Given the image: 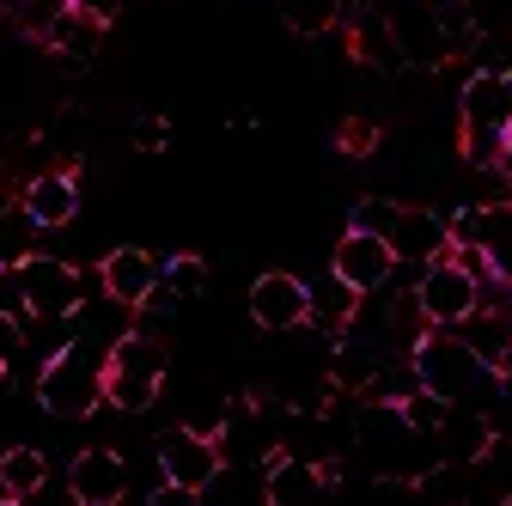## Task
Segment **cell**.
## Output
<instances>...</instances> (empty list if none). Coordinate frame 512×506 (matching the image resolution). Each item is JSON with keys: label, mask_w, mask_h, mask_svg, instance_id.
I'll return each mask as SVG.
<instances>
[{"label": "cell", "mask_w": 512, "mask_h": 506, "mask_svg": "<svg viewBox=\"0 0 512 506\" xmlns=\"http://www.w3.org/2000/svg\"><path fill=\"white\" fill-rule=\"evenodd\" d=\"M159 281H165V263L153 257V250H141V244H116L110 257L98 263V287H104V299L122 305V311H141V305L159 293Z\"/></svg>", "instance_id": "9"}, {"label": "cell", "mask_w": 512, "mask_h": 506, "mask_svg": "<svg viewBox=\"0 0 512 506\" xmlns=\"http://www.w3.org/2000/svg\"><path fill=\"white\" fill-rule=\"evenodd\" d=\"M330 275L348 281L354 293H384V287L397 281V250H391V238L348 226L342 244H336V257H330Z\"/></svg>", "instance_id": "8"}, {"label": "cell", "mask_w": 512, "mask_h": 506, "mask_svg": "<svg viewBox=\"0 0 512 506\" xmlns=\"http://www.w3.org/2000/svg\"><path fill=\"white\" fill-rule=\"evenodd\" d=\"M226 470V452H220V439L208 427H171L159 433V476L177 488V494H208Z\"/></svg>", "instance_id": "5"}, {"label": "cell", "mask_w": 512, "mask_h": 506, "mask_svg": "<svg viewBox=\"0 0 512 506\" xmlns=\"http://www.w3.org/2000/svg\"><path fill=\"white\" fill-rule=\"evenodd\" d=\"M74 13H86V19H98V25H116V13H122V0H68Z\"/></svg>", "instance_id": "25"}, {"label": "cell", "mask_w": 512, "mask_h": 506, "mask_svg": "<svg viewBox=\"0 0 512 506\" xmlns=\"http://www.w3.org/2000/svg\"><path fill=\"white\" fill-rule=\"evenodd\" d=\"M19 287H25V318H80L86 305V275L61 257H25L19 263Z\"/></svg>", "instance_id": "6"}, {"label": "cell", "mask_w": 512, "mask_h": 506, "mask_svg": "<svg viewBox=\"0 0 512 506\" xmlns=\"http://www.w3.org/2000/svg\"><path fill=\"white\" fill-rule=\"evenodd\" d=\"M452 244H476L488 263V281L512 287V202H482V208L452 214Z\"/></svg>", "instance_id": "7"}, {"label": "cell", "mask_w": 512, "mask_h": 506, "mask_svg": "<svg viewBox=\"0 0 512 506\" xmlns=\"http://www.w3.org/2000/svg\"><path fill=\"white\" fill-rule=\"evenodd\" d=\"M336 482V464H317V458H299V452H275L269 470H263V494L269 506H305Z\"/></svg>", "instance_id": "12"}, {"label": "cell", "mask_w": 512, "mask_h": 506, "mask_svg": "<svg viewBox=\"0 0 512 506\" xmlns=\"http://www.w3.org/2000/svg\"><path fill=\"white\" fill-rule=\"evenodd\" d=\"M281 19L293 37H324L342 25V0H281Z\"/></svg>", "instance_id": "20"}, {"label": "cell", "mask_w": 512, "mask_h": 506, "mask_svg": "<svg viewBox=\"0 0 512 506\" xmlns=\"http://www.w3.org/2000/svg\"><path fill=\"white\" fill-rule=\"evenodd\" d=\"M250 318H256V330H275V336L305 330L311 324V287L299 275H287V269L256 275V287H250Z\"/></svg>", "instance_id": "10"}, {"label": "cell", "mask_w": 512, "mask_h": 506, "mask_svg": "<svg viewBox=\"0 0 512 506\" xmlns=\"http://www.w3.org/2000/svg\"><path fill=\"white\" fill-rule=\"evenodd\" d=\"M68 494H74L80 506H116V500L128 494V464H122V452L86 446V452L68 464Z\"/></svg>", "instance_id": "11"}, {"label": "cell", "mask_w": 512, "mask_h": 506, "mask_svg": "<svg viewBox=\"0 0 512 506\" xmlns=\"http://www.w3.org/2000/svg\"><path fill=\"white\" fill-rule=\"evenodd\" d=\"M104 31H110V25H98V19H86V13H74V7H68V13L49 25V37H43V43H49L61 61H92V55H98V43H104Z\"/></svg>", "instance_id": "18"}, {"label": "cell", "mask_w": 512, "mask_h": 506, "mask_svg": "<svg viewBox=\"0 0 512 506\" xmlns=\"http://www.w3.org/2000/svg\"><path fill=\"white\" fill-rule=\"evenodd\" d=\"M43 482H49V458L37 446H7L0 452V494L7 500H31V494H43Z\"/></svg>", "instance_id": "17"}, {"label": "cell", "mask_w": 512, "mask_h": 506, "mask_svg": "<svg viewBox=\"0 0 512 506\" xmlns=\"http://www.w3.org/2000/svg\"><path fill=\"white\" fill-rule=\"evenodd\" d=\"M415 305H421V318L433 324V330H458L470 311L482 305V275L476 269H464L452 250L445 257H433V263H421V281H415Z\"/></svg>", "instance_id": "4"}, {"label": "cell", "mask_w": 512, "mask_h": 506, "mask_svg": "<svg viewBox=\"0 0 512 506\" xmlns=\"http://www.w3.org/2000/svg\"><path fill=\"white\" fill-rule=\"evenodd\" d=\"M171 299H196L202 287H208V263L196 257V250H183V257H171L165 263V281H159Z\"/></svg>", "instance_id": "22"}, {"label": "cell", "mask_w": 512, "mask_h": 506, "mask_svg": "<svg viewBox=\"0 0 512 506\" xmlns=\"http://www.w3.org/2000/svg\"><path fill=\"white\" fill-rule=\"evenodd\" d=\"M397 415H403V427H415V433H439V421L452 415V403H445V397H433L427 385H415V391L397 403Z\"/></svg>", "instance_id": "21"}, {"label": "cell", "mask_w": 512, "mask_h": 506, "mask_svg": "<svg viewBox=\"0 0 512 506\" xmlns=\"http://www.w3.org/2000/svg\"><path fill=\"white\" fill-rule=\"evenodd\" d=\"M135 147H147V153H159V147H165V122H159V116L135 122Z\"/></svg>", "instance_id": "26"}, {"label": "cell", "mask_w": 512, "mask_h": 506, "mask_svg": "<svg viewBox=\"0 0 512 506\" xmlns=\"http://www.w3.org/2000/svg\"><path fill=\"white\" fill-rule=\"evenodd\" d=\"M165 342L147 336V330H122L110 348H104V403L122 409V415H147L165 391Z\"/></svg>", "instance_id": "3"}, {"label": "cell", "mask_w": 512, "mask_h": 506, "mask_svg": "<svg viewBox=\"0 0 512 506\" xmlns=\"http://www.w3.org/2000/svg\"><path fill=\"white\" fill-rule=\"evenodd\" d=\"M391 37H397L403 61H415V68H445V61H452L445 25H439V13H427V0H409V13L391 19Z\"/></svg>", "instance_id": "14"}, {"label": "cell", "mask_w": 512, "mask_h": 506, "mask_svg": "<svg viewBox=\"0 0 512 506\" xmlns=\"http://www.w3.org/2000/svg\"><path fill=\"white\" fill-rule=\"evenodd\" d=\"M43 226L31 220L25 202H0V269H19L25 257H37Z\"/></svg>", "instance_id": "19"}, {"label": "cell", "mask_w": 512, "mask_h": 506, "mask_svg": "<svg viewBox=\"0 0 512 506\" xmlns=\"http://www.w3.org/2000/svg\"><path fill=\"white\" fill-rule=\"evenodd\" d=\"M391 250H397V263H433L452 250V220L433 214V208H403L397 226H391Z\"/></svg>", "instance_id": "13"}, {"label": "cell", "mask_w": 512, "mask_h": 506, "mask_svg": "<svg viewBox=\"0 0 512 506\" xmlns=\"http://www.w3.org/2000/svg\"><path fill=\"white\" fill-rule=\"evenodd\" d=\"M494 171H500V177L512 183V129H506V147H500V165H494Z\"/></svg>", "instance_id": "27"}, {"label": "cell", "mask_w": 512, "mask_h": 506, "mask_svg": "<svg viewBox=\"0 0 512 506\" xmlns=\"http://www.w3.org/2000/svg\"><path fill=\"white\" fill-rule=\"evenodd\" d=\"M409 360H415V378L433 397H445V403H488L500 391V372L458 330H421V342L409 348Z\"/></svg>", "instance_id": "1"}, {"label": "cell", "mask_w": 512, "mask_h": 506, "mask_svg": "<svg viewBox=\"0 0 512 506\" xmlns=\"http://www.w3.org/2000/svg\"><path fill=\"white\" fill-rule=\"evenodd\" d=\"M19 202L31 208V220L43 232H55V226H68L80 214V177L74 171H37V177H25Z\"/></svg>", "instance_id": "15"}, {"label": "cell", "mask_w": 512, "mask_h": 506, "mask_svg": "<svg viewBox=\"0 0 512 506\" xmlns=\"http://www.w3.org/2000/svg\"><path fill=\"white\" fill-rule=\"evenodd\" d=\"M397 214H403V202H391V196H366V202H354V220H348V226H360V232H378V238H391Z\"/></svg>", "instance_id": "23"}, {"label": "cell", "mask_w": 512, "mask_h": 506, "mask_svg": "<svg viewBox=\"0 0 512 506\" xmlns=\"http://www.w3.org/2000/svg\"><path fill=\"white\" fill-rule=\"evenodd\" d=\"M336 141H342V153H354V159H360V153H372V147H378V122H372V116H348Z\"/></svg>", "instance_id": "24"}, {"label": "cell", "mask_w": 512, "mask_h": 506, "mask_svg": "<svg viewBox=\"0 0 512 506\" xmlns=\"http://www.w3.org/2000/svg\"><path fill=\"white\" fill-rule=\"evenodd\" d=\"M104 348H92L86 336H74V342H61L43 360V372H37V403L55 421H86L92 409H104Z\"/></svg>", "instance_id": "2"}, {"label": "cell", "mask_w": 512, "mask_h": 506, "mask_svg": "<svg viewBox=\"0 0 512 506\" xmlns=\"http://www.w3.org/2000/svg\"><path fill=\"white\" fill-rule=\"evenodd\" d=\"M360 299H366V293H354L348 281H336V275H330L324 287H311V324L324 330V336H336V342H342V336H348V324H354V311H360Z\"/></svg>", "instance_id": "16"}]
</instances>
